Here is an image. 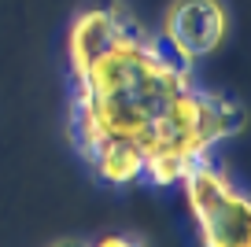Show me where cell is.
I'll use <instances>...</instances> for the list:
<instances>
[{
  "mask_svg": "<svg viewBox=\"0 0 251 247\" xmlns=\"http://www.w3.org/2000/svg\"><path fill=\"white\" fill-rule=\"evenodd\" d=\"M89 247H141V244L129 240V236H103V240H96V244H89Z\"/></svg>",
  "mask_w": 251,
  "mask_h": 247,
  "instance_id": "cell-7",
  "label": "cell"
},
{
  "mask_svg": "<svg viewBox=\"0 0 251 247\" xmlns=\"http://www.w3.org/2000/svg\"><path fill=\"white\" fill-rule=\"evenodd\" d=\"M55 247H89V244H74V240H67V244H55Z\"/></svg>",
  "mask_w": 251,
  "mask_h": 247,
  "instance_id": "cell-8",
  "label": "cell"
},
{
  "mask_svg": "<svg viewBox=\"0 0 251 247\" xmlns=\"http://www.w3.org/2000/svg\"><path fill=\"white\" fill-rule=\"evenodd\" d=\"M188 85V63L129 23L81 74H74L71 125L81 155L103 140L144 144Z\"/></svg>",
  "mask_w": 251,
  "mask_h": 247,
  "instance_id": "cell-1",
  "label": "cell"
},
{
  "mask_svg": "<svg viewBox=\"0 0 251 247\" xmlns=\"http://www.w3.org/2000/svg\"><path fill=\"white\" fill-rule=\"evenodd\" d=\"M229 19L218 0H174L163 23V45L181 63L211 55L226 41Z\"/></svg>",
  "mask_w": 251,
  "mask_h": 247,
  "instance_id": "cell-4",
  "label": "cell"
},
{
  "mask_svg": "<svg viewBox=\"0 0 251 247\" xmlns=\"http://www.w3.org/2000/svg\"><path fill=\"white\" fill-rule=\"evenodd\" d=\"M129 26V19L115 8H89L74 19L71 37H67V55H71V74H81L118 33Z\"/></svg>",
  "mask_w": 251,
  "mask_h": 247,
  "instance_id": "cell-5",
  "label": "cell"
},
{
  "mask_svg": "<svg viewBox=\"0 0 251 247\" xmlns=\"http://www.w3.org/2000/svg\"><path fill=\"white\" fill-rule=\"evenodd\" d=\"M244 125V111L236 103L211 96L203 89L188 85L170 103L151 137L144 140V177L155 185H181L196 162L207 159L211 144L236 133Z\"/></svg>",
  "mask_w": 251,
  "mask_h": 247,
  "instance_id": "cell-2",
  "label": "cell"
},
{
  "mask_svg": "<svg viewBox=\"0 0 251 247\" xmlns=\"http://www.w3.org/2000/svg\"><path fill=\"white\" fill-rule=\"evenodd\" d=\"M85 159L107 185H129L144 177V148L137 140H103L93 151H85Z\"/></svg>",
  "mask_w": 251,
  "mask_h": 247,
  "instance_id": "cell-6",
  "label": "cell"
},
{
  "mask_svg": "<svg viewBox=\"0 0 251 247\" xmlns=\"http://www.w3.org/2000/svg\"><path fill=\"white\" fill-rule=\"evenodd\" d=\"M188 210L200 225L203 247H251V203L244 192L229 185V177L211 166L196 162L181 177Z\"/></svg>",
  "mask_w": 251,
  "mask_h": 247,
  "instance_id": "cell-3",
  "label": "cell"
}]
</instances>
